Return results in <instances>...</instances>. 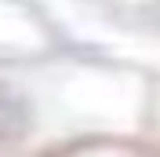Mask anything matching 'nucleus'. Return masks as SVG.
<instances>
[{
	"instance_id": "nucleus-3",
	"label": "nucleus",
	"mask_w": 160,
	"mask_h": 157,
	"mask_svg": "<svg viewBox=\"0 0 160 157\" xmlns=\"http://www.w3.org/2000/svg\"><path fill=\"white\" fill-rule=\"evenodd\" d=\"M66 157H160V146L157 143H135V139H102V143L69 150Z\"/></svg>"
},
{
	"instance_id": "nucleus-2",
	"label": "nucleus",
	"mask_w": 160,
	"mask_h": 157,
	"mask_svg": "<svg viewBox=\"0 0 160 157\" xmlns=\"http://www.w3.org/2000/svg\"><path fill=\"white\" fill-rule=\"evenodd\" d=\"M51 33L26 0H0V59L48 51Z\"/></svg>"
},
{
	"instance_id": "nucleus-4",
	"label": "nucleus",
	"mask_w": 160,
	"mask_h": 157,
	"mask_svg": "<svg viewBox=\"0 0 160 157\" xmlns=\"http://www.w3.org/2000/svg\"><path fill=\"white\" fill-rule=\"evenodd\" d=\"M149 132L153 139H157V146H160V95L153 91V113H149Z\"/></svg>"
},
{
	"instance_id": "nucleus-1",
	"label": "nucleus",
	"mask_w": 160,
	"mask_h": 157,
	"mask_svg": "<svg viewBox=\"0 0 160 157\" xmlns=\"http://www.w3.org/2000/svg\"><path fill=\"white\" fill-rule=\"evenodd\" d=\"M149 77L102 55L37 51L0 59V157L69 150L149 132Z\"/></svg>"
}]
</instances>
